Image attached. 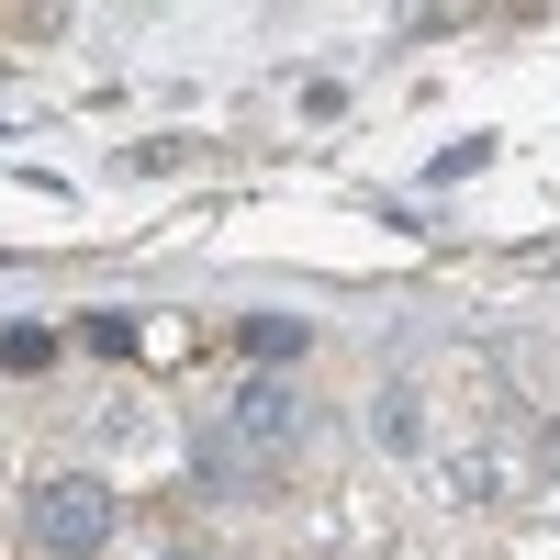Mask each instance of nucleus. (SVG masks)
<instances>
[{"instance_id":"f257e3e1","label":"nucleus","mask_w":560,"mask_h":560,"mask_svg":"<svg viewBox=\"0 0 560 560\" xmlns=\"http://www.w3.org/2000/svg\"><path fill=\"white\" fill-rule=\"evenodd\" d=\"M23 527H34V549H45V560H90V549L113 538V493L90 482V471H57V482H34Z\"/></svg>"},{"instance_id":"f03ea898","label":"nucleus","mask_w":560,"mask_h":560,"mask_svg":"<svg viewBox=\"0 0 560 560\" xmlns=\"http://www.w3.org/2000/svg\"><path fill=\"white\" fill-rule=\"evenodd\" d=\"M168 560H213V549H168Z\"/></svg>"}]
</instances>
